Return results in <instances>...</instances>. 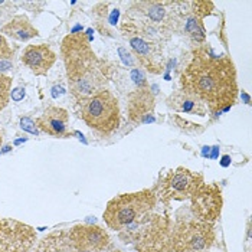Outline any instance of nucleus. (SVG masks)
<instances>
[{
  "instance_id": "f257e3e1",
  "label": "nucleus",
  "mask_w": 252,
  "mask_h": 252,
  "mask_svg": "<svg viewBox=\"0 0 252 252\" xmlns=\"http://www.w3.org/2000/svg\"><path fill=\"white\" fill-rule=\"evenodd\" d=\"M180 84L182 90L192 93L214 113L228 110L238 94L232 61L226 57H212L206 49L194 51L180 75Z\"/></svg>"
},
{
  "instance_id": "f03ea898",
  "label": "nucleus",
  "mask_w": 252,
  "mask_h": 252,
  "mask_svg": "<svg viewBox=\"0 0 252 252\" xmlns=\"http://www.w3.org/2000/svg\"><path fill=\"white\" fill-rule=\"evenodd\" d=\"M62 57L71 93L78 98H85L104 90V75L99 69L90 42L84 33H72L62 40Z\"/></svg>"
},
{
  "instance_id": "7ed1b4c3",
  "label": "nucleus",
  "mask_w": 252,
  "mask_h": 252,
  "mask_svg": "<svg viewBox=\"0 0 252 252\" xmlns=\"http://www.w3.org/2000/svg\"><path fill=\"white\" fill-rule=\"evenodd\" d=\"M157 205V194L153 189H143L133 193H123L113 197L104 211L105 225L117 232L140 222L153 212Z\"/></svg>"
},
{
  "instance_id": "20e7f679",
  "label": "nucleus",
  "mask_w": 252,
  "mask_h": 252,
  "mask_svg": "<svg viewBox=\"0 0 252 252\" xmlns=\"http://www.w3.org/2000/svg\"><path fill=\"white\" fill-rule=\"evenodd\" d=\"M173 222L169 215L150 214L120 232L124 242H133L137 252H169Z\"/></svg>"
},
{
  "instance_id": "39448f33",
  "label": "nucleus",
  "mask_w": 252,
  "mask_h": 252,
  "mask_svg": "<svg viewBox=\"0 0 252 252\" xmlns=\"http://www.w3.org/2000/svg\"><path fill=\"white\" fill-rule=\"evenodd\" d=\"M79 116L90 128L101 134H111L120 126L118 99L107 90L81 98Z\"/></svg>"
},
{
  "instance_id": "423d86ee",
  "label": "nucleus",
  "mask_w": 252,
  "mask_h": 252,
  "mask_svg": "<svg viewBox=\"0 0 252 252\" xmlns=\"http://www.w3.org/2000/svg\"><path fill=\"white\" fill-rule=\"evenodd\" d=\"M216 233L212 223L179 219L172 226L169 252H205L212 248Z\"/></svg>"
},
{
  "instance_id": "0eeeda50",
  "label": "nucleus",
  "mask_w": 252,
  "mask_h": 252,
  "mask_svg": "<svg viewBox=\"0 0 252 252\" xmlns=\"http://www.w3.org/2000/svg\"><path fill=\"white\" fill-rule=\"evenodd\" d=\"M202 183V175L194 173L185 167H177L176 170L169 172L163 177L160 183L158 196L166 205H169L172 200H186L192 197V194L199 189Z\"/></svg>"
},
{
  "instance_id": "6e6552de",
  "label": "nucleus",
  "mask_w": 252,
  "mask_h": 252,
  "mask_svg": "<svg viewBox=\"0 0 252 252\" xmlns=\"http://www.w3.org/2000/svg\"><path fill=\"white\" fill-rule=\"evenodd\" d=\"M36 241L35 229L23 222L0 218V252H29Z\"/></svg>"
},
{
  "instance_id": "1a4fd4ad",
  "label": "nucleus",
  "mask_w": 252,
  "mask_h": 252,
  "mask_svg": "<svg viewBox=\"0 0 252 252\" xmlns=\"http://www.w3.org/2000/svg\"><path fill=\"white\" fill-rule=\"evenodd\" d=\"M223 199L222 190L215 183H202L199 189L190 197V209L194 219L212 223L218 220L222 214Z\"/></svg>"
},
{
  "instance_id": "9d476101",
  "label": "nucleus",
  "mask_w": 252,
  "mask_h": 252,
  "mask_svg": "<svg viewBox=\"0 0 252 252\" xmlns=\"http://www.w3.org/2000/svg\"><path fill=\"white\" fill-rule=\"evenodd\" d=\"M66 235L78 252H102L108 248L111 241L107 229L98 225H77Z\"/></svg>"
},
{
  "instance_id": "9b49d317",
  "label": "nucleus",
  "mask_w": 252,
  "mask_h": 252,
  "mask_svg": "<svg viewBox=\"0 0 252 252\" xmlns=\"http://www.w3.org/2000/svg\"><path fill=\"white\" fill-rule=\"evenodd\" d=\"M134 32H136L137 35L130 38V45L136 51L137 58L140 61V63L144 65L153 74L161 72V69H163L161 68L163 66V57H161L160 48L156 45L155 42L143 38L138 33L136 26H134Z\"/></svg>"
},
{
  "instance_id": "f8f14e48",
  "label": "nucleus",
  "mask_w": 252,
  "mask_h": 252,
  "mask_svg": "<svg viewBox=\"0 0 252 252\" xmlns=\"http://www.w3.org/2000/svg\"><path fill=\"white\" fill-rule=\"evenodd\" d=\"M55 61L57 54L46 45H29L22 54V62L35 75H46Z\"/></svg>"
},
{
  "instance_id": "ddd939ff",
  "label": "nucleus",
  "mask_w": 252,
  "mask_h": 252,
  "mask_svg": "<svg viewBox=\"0 0 252 252\" xmlns=\"http://www.w3.org/2000/svg\"><path fill=\"white\" fill-rule=\"evenodd\" d=\"M69 114L65 108L49 107L43 111V114L36 120V126L40 131L48 136L63 137L68 131Z\"/></svg>"
},
{
  "instance_id": "4468645a",
  "label": "nucleus",
  "mask_w": 252,
  "mask_h": 252,
  "mask_svg": "<svg viewBox=\"0 0 252 252\" xmlns=\"http://www.w3.org/2000/svg\"><path fill=\"white\" fill-rule=\"evenodd\" d=\"M128 118L133 123L147 121L155 111V95L149 88H138L128 95Z\"/></svg>"
},
{
  "instance_id": "2eb2a0df",
  "label": "nucleus",
  "mask_w": 252,
  "mask_h": 252,
  "mask_svg": "<svg viewBox=\"0 0 252 252\" xmlns=\"http://www.w3.org/2000/svg\"><path fill=\"white\" fill-rule=\"evenodd\" d=\"M167 102L177 113L197 114V116H205L206 113V105L196 95L186 90H180L175 94H172Z\"/></svg>"
},
{
  "instance_id": "dca6fc26",
  "label": "nucleus",
  "mask_w": 252,
  "mask_h": 252,
  "mask_svg": "<svg viewBox=\"0 0 252 252\" xmlns=\"http://www.w3.org/2000/svg\"><path fill=\"white\" fill-rule=\"evenodd\" d=\"M1 32L15 40L26 42L38 36V29L25 15H18L1 28Z\"/></svg>"
},
{
  "instance_id": "f3484780",
  "label": "nucleus",
  "mask_w": 252,
  "mask_h": 252,
  "mask_svg": "<svg viewBox=\"0 0 252 252\" xmlns=\"http://www.w3.org/2000/svg\"><path fill=\"white\" fill-rule=\"evenodd\" d=\"M167 1H141L137 3V7L141 13H144L152 23L161 25L167 18Z\"/></svg>"
},
{
  "instance_id": "a211bd4d",
  "label": "nucleus",
  "mask_w": 252,
  "mask_h": 252,
  "mask_svg": "<svg viewBox=\"0 0 252 252\" xmlns=\"http://www.w3.org/2000/svg\"><path fill=\"white\" fill-rule=\"evenodd\" d=\"M10 88H12V78L0 74V111L7 105L10 99Z\"/></svg>"
},
{
  "instance_id": "6ab92c4d",
  "label": "nucleus",
  "mask_w": 252,
  "mask_h": 252,
  "mask_svg": "<svg viewBox=\"0 0 252 252\" xmlns=\"http://www.w3.org/2000/svg\"><path fill=\"white\" fill-rule=\"evenodd\" d=\"M13 55V49L7 43L3 35H0V59H7Z\"/></svg>"
},
{
  "instance_id": "aec40b11",
  "label": "nucleus",
  "mask_w": 252,
  "mask_h": 252,
  "mask_svg": "<svg viewBox=\"0 0 252 252\" xmlns=\"http://www.w3.org/2000/svg\"><path fill=\"white\" fill-rule=\"evenodd\" d=\"M20 127H22L23 130H26V131L32 133V134H36V133H38V130L33 127L32 120H29V118H22V120H20Z\"/></svg>"
},
{
  "instance_id": "412c9836",
  "label": "nucleus",
  "mask_w": 252,
  "mask_h": 252,
  "mask_svg": "<svg viewBox=\"0 0 252 252\" xmlns=\"http://www.w3.org/2000/svg\"><path fill=\"white\" fill-rule=\"evenodd\" d=\"M25 90H22V88H18V90H15V91H12V98L15 99V101H19L23 98L25 95V93H23Z\"/></svg>"
},
{
  "instance_id": "4be33fe9",
  "label": "nucleus",
  "mask_w": 252,
  "mask_h": 252,
  "mask_svg": "<svg viewBox=\"0 0 252 252\" xmlns=\"http://www.w3.org/2000/svg\"><path fill=\"white\" fill-rule=\"evenodd\" d=\"M0 144H1V131H0Z\"/></svg>"
},
{
  "instance_id": "5701e85b",
  "label": "nucleus",
  "mask_w": 252,
  "mask_h": 252,
  "mask_svg": "<svg viewBox=\"0 0 252 252\" xmlns=\"http://www.w3.org/2000/svg\"><path fill=\"white\" fill-rule=\"evenodd\" d=\"M111 252H121L120 250H114V251H111Z\"/></svg>"
}]
</instances>
